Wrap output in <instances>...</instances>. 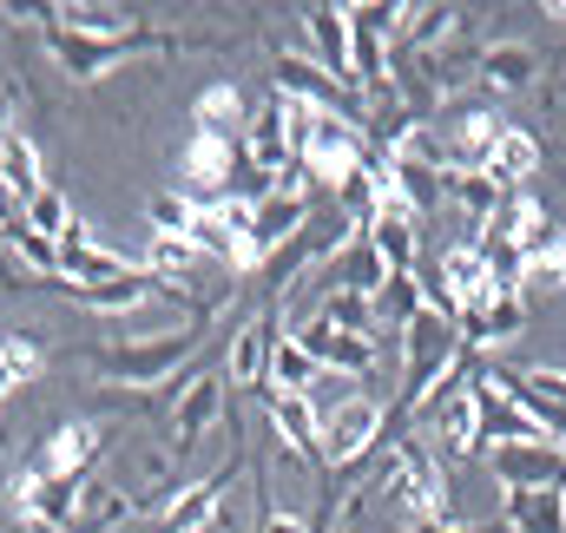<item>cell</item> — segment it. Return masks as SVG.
Segmentation results:
<instances>
[{
	"mask_svg": "<svg viewBox=\"0 0 566 533\" xmlns=\"http://www.w3.org/2000/svg\"><path fill=\"white\" fill-rule=\"evenodd\" d=\"M454 330H461V349H501V343H514V336L527 330V296H521V290H501L494 303L461 310Z\"/></svg>",
	"mask_w": 566,
	"mask_h": 533,
	"instance_id": "16",
	"label": "cell"
},
{
	"mask_svg": "<svg viewBox=\"0 0 566 533\" xmlns=\"http://www.w3.org/2000/svg\"><path fill=\"white\" fill-rule=\"evenodd\" d=\"M501 133H507V119H501L494 106H461V113L448 119V138H441V165H448V171H481Z\"/></svg>",
	"mask_w": 566,
	"mask_h": 533,
	"instance_id": "14",
	"label": "cell"
},
{
	"mask_svg": "<svg viewBox=\"0 0 566 533\" xmlns=\"http://www.w3.org/2000/svg\"><path fill=\"white\" fill-rule=\"evenodd\" d=\"M316 376H323V369L310 363V349H303V343H296V336L283 330L277 349H271V389H277V396H303V389H310Z\"/></svg>",
	"mask_w": 566,
	"mask_h": 533,
	"instance_id": "30",
	"label": "cell"
},
{
	"mask_svg": "<svg viewBox=\"0 0 566 533\" xmlns=\"http://www.w3.org/2000/svg\"><path fill=\"white\" fill-rule=\"evenodd\" d=\"M205 316L211 310H191L185 323H171V330H158V336H133V343H106L99 356H93V369L106 376V383H126V389H158V383H171L191 356H198V336H205Z\"/></svg>",
	"mask_w": 566,
	"mask_h": 533,
	"instance_id": "1",
	"label": "cell"
},
{
	"mask_svg": "<svg viewBox=\"0 0 566 533\" xmlns=\"http://www.w3.org/2000/svg\"><path fill=\"white\" fill-rule=\"evenodd\" d=\"M0 185L13 191V205H20V211H27V198L46 185V171H40V145L20 133V126L0 138Z\"/></svg>",
	"mask_w": 566,
	"mask_h": 533,
	"instance_id": "26",
	"label": "cell"
},
{
	"mask_svg": "<svg viewBox=\"0 0 566 533\" xmlns=\"http://www.w3.org/2000/svg\"><path fill=\"white\" fill-rule=\"evenodd\" d=\"M448 198H454V205H461V211H468L474 224H488V218L501 211V198H507V191H501V185H494L488 171H454V185H448Z\"/></svg>",
	"mask_w": 566,
	"mask_h": 533,
	"instance_id": "32",
	"label": "cell"
},
{
	"mask_svg": "<svg viewBox=\"0 0 566 533\" xmlns=\"http://www.w3.org/2000/svg\"><path fill=\"white\" fill-rule=\"evenodd\" d=\"M60 296L66 303H80V310H93V316H133L145 310L151 296H158V283L133 270V276H119V283H60Z\"/></svg>",
	"mask_w": 566,
	"mask_h": 533,
	"instance_id": "19",
	"label": "cell"
},
{
	"mask_svg": "<svg viewBox=\"0 0 566 533\" xmlns=\"http://www.w3.org/2000/svg\"><path fill=\"white\" fill-rule=\"evenodd\" d=\"M468 389H474V408H481V441H494V448H514V441H547V435L534 428V415L507 396L488 369H481V376H468Z\"/></svg>",
	"mask_w": 566,
	"mask_h": 533,
	"instance_id": "13",
	"label": "cell"
},
{
	"mask_svg": "<svg viewBox=\"0 0 566 533\" xmlns=\"http://www.w3.org/2000/svg\"><path fill=\"white\" fill-rule=\"evenodd\" d=\"M224 369H205V376H191L185 389H178V408H171V448L178 454H191L218 421H224Z\"/></svg>",
	"mask_w": 566,
	"mask_h": 533,
	"instance_id": "11",
	"label": "cell"
},
{
	"mask_svg": "<svg viewBox=\"0 0 566 533\" xmlns=\"http://www.w3.org/2000/svg\"><path fill=\"white\" fill-rule=\"evenodd\" d=\"M99 448H106V435H99V421H60L46 441H40V454H33V468L46 474V481H93V468H99Z\"/></svg>",
	"mask_w": 566,
	"mask_h": 533,
	"instance_id": "8",
	"label": "cell"
},
{
	"mask_svg": "<svg viewBox=\"0 0 566 533\" xmlns=\"http://www.w3.org/2000/svg\"><path fill=\"white\" fill-rule=\"evenodd\" d=\"M46 27H40V40H46V53L60 60V73L73 80V86H93V80H106L113 66H126L133 53H171V33H158V27H139V33H126V40H93V33H73V27H60L53 20V7H33Z\"/></svg>",
	"mask_w": 566,
	"mask_h": 533,
	"instance_id": "2",
	"label": "cell"
},
{
	"mask_svg": "<svg viewBox=\"0 0 566 533\" xmlns=\"http://www.w3.org/2000/svg\"><path fill=\"white\" fill-rule=\"evenodd\" d=\"M382 435H389V408L376 396H356L323 428V468H356L369 448H382Z\"/></svg>",
	"mask_w": 566,
	"mask_h": 533,
	"instance_id": "7",
	"label": "cell"
},
{
	"mask_svg": "<svg viewBox=\"0 0 566 533\" xmlns=\"http://www.w3.org/2000/svg\"><path fill=\"white\" fill-rule=\"evenodd\" d=\"M303 27H310V60L336 80V86H356L349 80V7H303Z\"/></svg>",
	"mask_w": 566,
	"mask_h": 533,
	"instance_id": "18",
	"label": "cell"
},
{
	"mask_svg": "<svg viewBox=\"0 0 566 533\" xmlns=\"http://www.w3.org/2000/svg\"><path fill=\"white\" fill-rule=\"evenodd\" d=\"M191 198L185 191H158L151 198V238H191Z\"/></svg>",
	"mask_w": 566,
	"mask_h": 533,
	"instance_id": "35",
	"label": "cell"
},
{
	"mask_svg": "<svg viewBox=\"0 0 566 533\" xmlns=\"http://www.w3.org/2000/svg\"><path fill=\"white\" fill-rule=\"evenodd\" d=\"M0 238H7V231H0Z\"/></svg>",
	"mask_w": 566,
	"mask_h": 533,
	"instance_id": "41",
	"label": "cell"
},
{
	"mask_svg": "<svg viewBox=\"0 0 566 533\" xmlns=\"http://www.w3.org/2000/svg\"><path fill=\"white\" fill-rule=\"evenodd\" d=\"M271 435H277V448L296 468H316L323 474V428H316V415H310L303 396H277L271 389Z\"/></svg>",
	"mask_w": 566,
	"mask_h": 533,
	"instance_id": "17",
	"label": "cell"
},
{
	"mask_svg": "<svg viewBox=\"0 0 566 533\" xmlns=\"http://www.w3.org/2000/svg\"><path fill=\"white\" fill-rule=\"evenodd\" d=\"M13 133V93H0V138Z\"/></svg>",
	"mask_w": 566,
	"mask_h": 533,
	"instance_id": "38",
	"label": "cell"
},
{
	"mask_svg": "<svg viewBox=\"0 0 566 533\" xmlns=\"http://www.w3.org/2000/svg\"><path fill=\"white\" fill-rule=\"evenodd\" d=\"M369 165V145H363V126L356 119H343V113H316V126H310V145H303V158H296V171H303V185H329V198L356 178Z\"/></svg>",
	"mask_w": 566,
	"mask_h": 533,
	"instance_id": "4",
	"label": "cell"
},
{
	"mask_svg": "<svg viewBox=\"0 0 566 533\" xmlns=\"http://www.w3.org/2000/svg\"><path fill=\"white\" fill-rule=\"evenodd\" d=\"M7 396H13V376H7V369H0V408H7Z\"/></svg>",
	"mask_w": 566,
	"mask_h": 533,
	"instance_id": "40",
	"label": "cell"
},
{
	"mask_svg": "<svg viewBox=\"0 0 566 533\" xmlns=\"http://www.w3.org/2000/svg\"><path fill=\"white\" fill-rule=\"evenodd\" d=\"M191 126H198V133L238 138V126H244V86H238V80L205 86V93H198V106H191Z\"/></svg>",
	"mask_w": 566,
	"mask_h": 533,
	"instance_id": "28",
	"label": "cell"
},
{
	"mask_svg": "<svg viewBox=\"0 0 566 533\" xmlns=\"http://www.w3.org/2000/svg\"><path fill=\"white\" fill-rule=\"evenodd\" d=\"M53 251H60V283H119V276L145 270V264H133V258H119V251H106L80 218L66 224V238H60Z\"/></svg>",
	"mask_w": 566,
	"mask_h": 533,
	"instance_id": "12",
	"label": "cell"
},
{
	"mask_svg": "<svg viewBox=\"0 0 566 533\" xmlns=\"http://www.w3.org/2000/svg\"><path fill=\"white\" fill-rule=\"evenodd\" d=\"M507 396L534 415V428L566 448V376L560 369H488Z\"/></svg>",
	"mask_w": 566,
	"mask_h": 533,
	"instance_id": "9",
	"label": "cell"
},
{
	"mask_svg": "<svg viewBox=\"0 0 566 533\" xmlns=\"http://www.w3.org/2000/svg\"><path fill=\"white\" fill-rule=\"evenodd\" d=\"M501 494H566V448L560 441H514L494 448Z\"/></svg>",
	"mask_w": 566,
	"mask_h": 533,
	"instance_id": "6",
	"label": "cell"
},
{
	"mask_svg": "<svg viewBox=\"0 0 566 533\" xmlns=\"http://www.w3.org/2000/svg\"><path fill=\"white\" fill-rule=\"evenodd\" d=\"M369 303H376V330H396V336H402V330L428 310V283L416 276V270H396Z\"/></svg>",
	"mask_w": 566,
	"mask_h": 533,
	"instance_id": "23",
	"label": "cell"
},
{
	"mask_svg": "<svg viewBox=\"0 0 566 533\" xmlns=\"http://www.w3.org/2000/svg\"><path fill=\"white\" fill-rule=\"evenodd\" d=\"M264 533H310V521H303V514H271Z\"/></svg>",
	"mask_w": 566,
	"mask_h": 533,
	"instance_id": "37",
	"label": "cell"
},
{
	"mask_svg": "<svg viewBox=\"0 0 566 533\" xmlns=\"http://www.w3.org/2000/svg\"><path fill=\"white\" fill-rule=\"evenodd\" d=\"M376 488H389V494H396V501L416 514V527H441V521H454L448 474H441L434 448H428V441H416V435H402V441L389 448V461H382Z\"/></svg>",
	"mask_w": 566,
	"mask_h": 533,
	"instance_id": "3",
	"label": "cell"
},
{
	"mask_svg": "<svg viewBox=\"0 0 566 533\" xmlns=\"http://www.w3.org/2000/svg\"><path fill=\"white\" fill-rule=\"evenodd\" d=\"M191 264H198L191 238H151V251H145V276H151L158 290H171V276H185Z\"/></svg>",
	"mask_w": 566,
	"mask_h": 533,
	"instance_id": "34",
	"label": "cell"
},
{
	"mask_svg": "<svg viewBox=\"0 0 566 533\" xmlns=\"http://www.w3.org/2000/svg\"><path fill=\"white\" fill-rule=\"evenodd\" d=\"M507 533H566V494H501Z\"/></svg>",
	"mask_w": 566,
	"mask_h": 533,
	"instance_id": "27",
	"label": "cell"
},
{
	"mask_svg": "<svg viewBox=\"0 0 566 533\" xmlns=\"http://www.w3.org/2000/svg\"><path fill=\"white\" fill-rule=\"evenodd\" d=\"M20 224H27L33 238H46V244H60V238H66V224H73V205H66V191H60V185H40V191L27 198V211H20Z\"/></svg>",
	"mask_w": 566,
	"mask_h": 533,
	"instance_id": "31",
	"label": "cell"
},
{
	"mask_svg": "<svg viewBox=\"0 0 566 533\" xmlns=\"http://www.w3.org/2000/svg\"><path fill=\"white\" fill-rule=\"evenodd\" d=\"M389 276H396V270L382 264V251H376L363 231H356V238L336 251V290H349V296H376Z\"/></svg>",
	"mask_w": 566,
	"mask_h": 533,
	"instance_id": "25",
	"label": "cell"
},
{
	"mask_svg": "<svg viewBox=\"0 0 566 533\" xmlns=\"http://www.w3.org/2000/svg\"><path fill=\"white\" fill-rule=\"evenodd\" d=\"M224 488H231V474H211V481H191L178 501H171V514H165V533H205L218 514H224Z\"/></svg>",
	"mask_w": 566,
	"mask_h": 533,
	"instance_id": "24",
	"label": "cell"
},
{
	"mask_svg": "<svg viewBox=\"0 0 566 533\" xmlns=\"http://www.w3.org/2000/svg\"><path fill=\"white\" fill-rule=\"evenodd\" d=\"M7 244L20 251V264H27V270H40V276H60V251H53L46 238H33L27 224H13V231H7Z\"/></svg>",
	"mask_w": 566,
	"mask_h": 533,
	"instance_id": "36",
	"label": "cell"
},
{
	"mask_svg": "<svg viewBox=\"0 0 566 533\" xmlns=\"http://www.w3.org/2000/svg\"><path fill=\"white\" fill-rule=\"evenodd\" d=\"M416 533H481V527H461V521H441V527H416Z\"/></svg>",
	"mask_w": 566,
	"mask_h": 533,
	"instance_id": "39",
	"label": "cell"
},
{
	"mask_svg": "<svg viewBox=\"0 0 566 533\" xmlns=\"http://www.w3.org/2000/svg\"><path fill=\"white\" fill-rule=\"evenodd\" d=\"M541 158H547V151H541V138L521 133V126H507V133L494 138V151H488V165H481V171H488L501 191H521V185L541 171Z\"/></svg>",
	"mask_w": 566,
	"mask_h": 533,
	"instance_id": "21",
	"label": "cell"
},
{
	"mask_svg": "<svg viewBox=\"0 0 566 533\" xmlns=\"http://www.w3.org/2000/svg\"><path fill=\"white\" fill-rule=\"evenodd\" d=\"M474 73H481L494 93H521V86L541 80V53H534L527 40H494V46L474 60Z\"/></svg>",
	"mask_w": 566,
	"mask_h": 533,
	"instance_id": "22",
	"label": "cell"
},
{
	"mask_svg": "<svg viewBox=\"0 0 566 533\" xmlns=\"http://www.w3.org/2000/svg\"><path fill=\"white\" fill-rule=\"evenodd\" d=\"M0 369L13 376V389H27V383L46 369V343H40L33 330H13V323H0Z\"/></svg>",
	"mask_w": 566,
	"mask_h": 533,
	"instance_id": "29",
	"label": "cell"
},
{
	"mask_svg": "<svg viewBox=\"0 0 566 533\" xmlns=\"http://www.w3.org/2000/svg\"><path fill=\"white\" fill-rule=\"evenodd\" d=\"M521 251V296H534V290H566V238L560 224H541L527 244H514Z\"/></svg>",
	"mask_w": 566,
	"mask_h": 533,
	"instance_id": "20",
	"label": "cell"
},
{
	"mask_svg": "<svg viewBox=\"0 0 566 533\" xmlns=\"http://www.w3.org/2000/svg\"><path fill=\"white\" fill-rule=\"evenodd\" d=\"M316 218V198H310V185H277L264 205H251V258H258V270L271 264L277 251H290L296 238H303V224Z\"/></svg>",
	"mask_w": 566,
	"mask_h": 533,
	"instance_id": "5",
	"label": "cell"
},
{
	"mask_svg": "<svg viewBox=\"0 0 566 533\" xmlns=\"http://www.w3.org/2000/svg\"><path fill=\"white\" fill-rule=\"evenodd\" d=\"M277 316H251L238 336H231V356H224V383L238 389V396H251V389H264L271 383V349H277Z\"/></svg>",
	"mask_w": 566,
	"mask_h": 533,
	"instance_id": "15",
	"label": "cell"
},
{
	"mask_svg": "<svg viewBox=\"0 0 566 533\" xmlns=\"http://www.w3.org/2000/svg\"><path fill=\"white\" fill-rule=\"evenodd\" d=\"M329 330H343V336H376V303L369 296H349V290H336L323 310H316Z\"/></svg>",
	"mask_w": 566,
	"mask_h": 533,
	"instance_id": "33",
	"label": "cell"
},
{
	"mask_svg": "<svg viewBox=\"0 0 566 533\" xmlns=\"http://www.w3.org/2000/svg\"><path fill=\"white\" fill-rule=\"evenodd\" d=\"M303 349H310V363L316 369H329V376H349V383H363L376 363H382V349H376V336H343V330H329L323 316H310L303 330H290Z\"/></svg>",
	"mask_w": 566,
	"mask_h": 533,
	"instance_id": "10",
	"label": "cell"
}]
</instances>
